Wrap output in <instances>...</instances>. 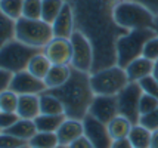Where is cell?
<instances>
[{"instance_id": "1", "label": "cell", "mask_w": 158, "mask_h": 148, "mask_svg": "<svg viewBox=\"0 0 158 148\" xmlns=\"http://www.w3.org/2000/svg\"><path fill=\"white\" fill-rule=\"evenodd\" d=\"M73 6L76 30L90 40L95 52L93 71L117 65V42L129 33L115 24L112 9L99 0H65Z\"/></svg>"}, {"instance_id": "2", "label": "cell", "mask_w": 158, "mask_h": 148, "mask_svg": "<svg viewBox=\"0 0 158 148\" xmlns=\"http://www.w3.org/2000/svg\"><path fill=\"white\" fill-rule=\"evenodd\" d=\"M46 92L52 93L62 102L67 119H74L80 121H83L84 117L89 114L90 105L96 96L90 86V74L74 68L71 73V77L65 85L56 89H48Z\"/></svg>"}, {"instance_id": "3", "label": "cell", "mask_w": 158, "mask_h": 148, "mask_svg": "<svg viewBox=\"0 0 158 148\" xmlns=\"http://www.w3.org/2000/svg\"><path fill=\"white\" fill-rule=\"evenodd\" d=\"M112 16L117 25L121 28L131 30H146L152 28L155 24V16L145 6L131 0H121L112 9Z\"/></svg>"}, {"instance_id": "4", "label": "cell", "mask_w": 158, "mask_h": 148, "mask_svg": "<svg viewBox=\"0 0 158 148\" xmlns=\"http://www.w3.org/2000/svg\"><path fill=\"white\" fill-rule=\"evenodd\" d=\"M157 33L152 28L146 30H131L123 34L117 42V65L126 68L135 59L143 57L145 44Z\"/></svg>"}, {"instance_id": "5", "label": "cell", "mask_w": 158, "mask_h": 148, "mask_svg": "<svg viewBox=\"0 0 158 148\" xmlns=\"http://www.w3.org/2000/svg\"><path fill=\"white\" fill-rule=\"evenodd\" d=\"M53 37L52 24L43 19H28L22 16L16 21V40L27 46L44 49Z\"/></svg>"}, {"instance_id": "6", "label": "cell", "mask_w": 158, "mask_h": 148, "mask_svg": "<svg viewBox=\"0 0 158 148\" xmlns=\"http://www.w3.org/2000/svg\"><path fill=\"white\" fill-rule=\"evenodd\" d=\"M129 83L130 82L127 78L126 70L118 65L103 68V70L95 71L90 74V86L95 92V95L117 96Z\"/></svg>"}, {"instance_id": "7", "label": "cell", "mask_w": 158, "mask_h": 148, "mask_svg": "<svg viewBox=\"0 0 158 148\" xmlns=\"http://www.w3.org/2000/svg\"><path fill=\"white\" fill-rule=\"evenodd\" d=\"M43 49L31 48L19 40H12L0 48V67L14 73H21L28 68V64Z\"/></svg>"}, {"instance_id": "8", "label": "cell", "mask_w": 158, "mask_h": 148, "mask_svg": "<svg viewBox=\"0 0 158 148\" xmlns=\"http://www.w3.org/2000/svg\"><path fill=\"white\" fill-rule=\"evenodd\" d=\"M69 40H71V46H73L71 67L74 70L92 74L93 64H95V52H93V46H92L90 40L77 30L71 36Z\"/></svg>"}, {"instance_id": "9", "label": "cell", "mask_w": 158, "mask_h": 148, "mask_svg": "<svg viewBox=\"0 0 158 148\" xmlns=\"http://www.w3.org/2000/svg\"><path fill=\"white\" fill-rule=\"evenodd\" d=\"M143 91L139 83H129L117 95L118 99V114L131 121V125H139L140 120V98Z\"/></svg>"}, {"instance_id": "10", "label": "cell", "mask_w": 158, "mask_h": 148, "mask_svg": "<svg viewBox=\"0 0 158 148\" xmlns=\"http://www.w3.org/2000/svg\"><path fill=\"white\" fill-rule=\"evenodd\" d=\"M83 125H84V136L92 142V145L95 148H111L112 147L114 139L111 138L108 126L105 123L99 121L93 116L87 114L84 117V120H83Z\"/></svg>"}, {"instance_id": "11", "label": "cell", "mask_w": 158, "mask_h": 148, "mask_svg": "<svg viewBox=\"0 0 158 148\" xmlns=\"http://www.w3.org/2000/svg\"><path fill=\"white\" fill-rule=\"evenodd\" d=\"M89 114L95 119L108 125L111 120H114L118 114V99L117 96H108V95H96L92 105H90Z\"/></svg>"}, {"instance_id": "12", "label": "cell", "mask_w": 158, "mask_h": 148, "mask_svg": "<svg viewBox=\"0 0 158 148\" xmlns=\"http://www.w3.org/2000/svg\"><path fill=\"white\" fill-rule=\"evenodd\" d=\"M9 91H14L18 95H40L48 91V87L43 80L34 77L30 71L25 70L21 73H15Z\"/></svg>"}, {"instance_id": "13", "label": "cell", "mask_w": 158, "mask_h": 148, "mask_svg": "<svg viewBox=\"0 0 158 148\" xmlns=\"http://www.w3.org/2000/svg\"><path fill=\"white\" fill-rule=\"evenodd\" d=\"M43 53L48 57L52 65H71V59H73L71 40L53 37L52 42L43 49Z\"/></svg>"}, {"instance_id": "14", "label": "cell", "mask_w": 158, "mask_h": 148, "mask_svg": "<svg viewBox=\"0 0 158 148\" xmlns=\"http://www.w3.org/2000/svg\"><path fill=\"white\" fill-rule=\"evenodd\" d=\"M52 28H53V36L59 37V39H68L69 40L71 36L74 34V31H76V18H74L73 6L68 2H65L61 14L58 15V18L52 24Z\"/></svg>"}, {"instance_id": "15", "label": "cell", "mask_w": 158, "mask_h": 148, "mask_svg": "<svg viewBox=\"0 0 158 148\" xmlns=\"http://www.w3.org/2000/svg\"><path fill=\"white\" fill-rule=\"evenodd\" d=\"M84 135V125L80 120L74 119H65L59 129L56 130V136L59 145L64 147H69L74 141H77L78 138H81Z\"/></svg>"}, {"instance_id": "16", "label": "cell", "mask_w": 158, "mask_h": 148, "mask_svg": "<svg viewBox=\"0 0 158 148\" xmlns=\"http://www.w3.org/2000/svg\"><path fill=\"white\" fill-rule=\"evenodd\" d=\"M154 67H155L154 61L140 57L129 64L124 70H126V74H127V78L130 83H139L142 78L154 74Z\"/></svg>"}, {"instance_id": "17", "label": "cell", "mask_w": 158, "mask_h": 148, "mask_svg": "<svg viewBox=\"0 0 158 148\" xmlns=\"http://www.w3.org/2000/svg\"><path fill=\"white\" fill-rule=\"evenodd\" d=\"M16 113L21 119L35 120L41 114L40 111V95H19Z\"/></svg>"}, {"instance_id": "18", "label": "cell", "mask_w": 158, "mask_h": 148, "mask_svg": "<svg viewBox=\"0 0 158 148\" xmlns=\"http://www.w3.org/2000/svg\"><path fill=\"white\" fill-rule=\"evenodd\" d=\"M73 67L71 65H52L48 76L44 77V85L48 89H56L64 86L71 77Z\"/></svg>"}, {"instance_id": "19", "label": "cell", "mask_w": 158, "mask_h": 148, "mask_svg": "<svg viewBox=\"0 0 158 148\" xmlns=\"http://www.w3.org/2000/svg\"><path fill=\"white\" fill-rule=\"evenodd\" d=\"M5 133L14 135V136H18L24 141H31V138L34 136L39 130H37V126H35L34 120H27V119H19L14 126H10L6 130H2Z\"/></svg>"}, {"instance_id": "20", "label": "cell", "mask_w": 158, "mask_h": 148, "mask_svg": "<svg viewBox=\"0 0 158 148\" xmlns=\"http://www.w3.org/2000/svg\"><path fill=\"white\" fill-rule=\"evenodd\" d=\"M129 139H130L133 148H151L152 130L146 129L142 125H133Z\"/></svg>"}, {"instance_id": "21", "label": "cell", "mask_w": 158, "mask_h": 148, "mask_svg": "<svg viewBox=\"0 0 158 148\" xmlns=\"http://www.w3.org/2000/svg\"><path fill=\"white\" fill-rule=\"evenodd\" d=\"M106 126H108L111 138L115 141V139L129 138L133 125H131V121L129 119H126V117H123V116H117L114 120H111Z\"/></svg>"}, {"instance_id": "22", "label": "cell", "mask_w": 158, "mask_h": 148, "mask_svg": "<svg viewBox=\"0 0 158 148\" xmlns=\"http://www.w3.org/2000/svg\"><path fill=\"white\" fill-rule=\"evenodd\" d=\"M40 111L41 114L61 116V114H65V108L56 96H53L49 92H43L40 93Z\"/></svg>"}, {"instance_id": "23", "label": "cell", "mask_w": 158, "mask_h": 148, "mask_svg": "<svg viewBox=\"0 0 158 148\" xmlns=\"http://www.w3.org/2000/svg\"><path fill=\"white\" fill-rule=\"evenodd\" d=\"M50 68H52V62L49 61L48 57L43 52H40L35 57H33V59L30 61L27 71H30L34 77L40 78V80H44V77L48 76Z\"/></svg>"}, {"instance_id": "24", "label": "cell", "mask_w": 158, "mask_h": 148, "mask_svg": "<svg viewBox=\"0 0 158 148\" xmlns=\"http://www.w3.org/2000/svg\"><path fill=\"white\" fill-rule=\"evenodd\" d=\"M67 119L65 114H61V116H49V114H40L37 119L34 120L35 126H37V130L39 132H53L56 133V130L59 129L64 120Z\"/></svg>"}, {"instance_id": "25", "label": "cell", "mask_w": 158, "mask_h": 148, "mask_svg": "<svg viewBox=\"0 0 158 148\" xmlns=\"http://www.w3.org/2000/svg\"><path fill=\"white\" fill-rule=\"evenodd\" d=\"M16 40V21L0 14V46Z\"/></svg>"}, {"instance_id": "26", "label": "cell", "mask_w": 158, "mask_h": 148, "mask_svg": "<svg viewBox=\"0 0 158 148\" xmlns=\"http://www.w3.org/2000/svg\"><path fill=\"white\" fill-rule=\"evenodd\" d=\"M64 5H65V0H43L41 19L46 21L48 24H53L58 15L61 14Z\"/></svg>"}, {"instance_id": "27", "label": "cell", "mask_w": 158, "mask_h": 148, "mask_svg": "<svg viewBox=\"0 0 158 148\" xmlns=\"http://www.w3.org/2000/svg\"><path fill=\"white\" fill-rule=\"evenodd\" d=\"M24 0H0V14L6 15L15 21L22 18Z\"/></svg>"}, {"instance_id": "28", "label": "cell", "mask_w": 158, "mask_h": 148, "mask_svg": "<svg viewBox=\"0 0 158 148\" xmlns=\"http://www.w3.org/2000/svg\"><path fill=\"white\" fill-rule=\"evenodd\" d=\"M58 145L59 141L53 132H37L30 141V147L35 148H56Z\"/></svg>"}, {"instance_id": "29", "label": "cell", "mask_w": 158, "mask_h": 148, "mask_svg": "<svg viewBox=\"0 0 158 148\" xmlns=\"http://www.w3.org/2000/svg\"><path fill=\"white\" fill-rule=\"evenodd\" d=\"M19 95L14 91H3L0 93V113H16Z\"/></svg>"}, {"instance_id": "30", "label": "cell", "mask_w": 158, "mask_h": 148, "mask_svg": "<svg viewBox=\"0 0 158 148\" xmlns=\"http://www.w3.org/2000/svg\"><path fill=\"white\" fill-rule=\"evenodd\" d=\"M41 6L43 0H24L22 16L28 19H41Z\"/></svg>"}, {"instance_id": "31", "label": "cell", "mask_w": 158, "mask_h": 148, "mask_svg": "<svg viewBox=\"0 0 158 148\" xmlns=\"http://www.w3.org/2000/svg\"><path fill=\"white\" fill-rule=\"evenodd\" d=\"M30 147V142L24 141L18 136L14 135H9L2 132L0 135V148H28Z\"/></svg>"}, {"instance_id": "32", "label": "cell", "mask_w": 158, "mask_h": 148, "mask_svg": "<svg viewBox=\"0 0 158 148\" xmlns=\"http://www.w3.org/2000/svg\"><path fill=\"white\" fill-rule=\"evenodd\" d=\"M139 85L142 87L143 93L151 95V96L158 99V80L154 77V76H148V77L142 78V80L139 82Z\"/></svg>"}, {"instance_id": "33", "label": "cell", "mask_w": 158, "mask_h": 148, "mask_svg": "<svg viewBox=\"0 0 158 148\" xmlns=\"http://www.w3.org/2000/svg\"><path fill=\"white\" fill-rule=\"evenodd\" d=\"M155 108H158V99L151 96V95H146L143 93L142 98H140V105H139V111H140V117L145 114L152 113Z\"/></svg>"}, {"instance_id": "34", "label": "cell", "mask_w": 158, "mask_h": 148, "mask_svg": "<svg viewBox=\"0 0 158 148\" xmlns=\"http://www.w3.org/2000/svg\"><path fill=\"white\" fill-rule=\"evenodd\" d=\"M143 57L151 59L154 62L158 61V34L154 36L152 39L148 40V43L145 44V49H143Z\"/></svg>"}, {"instance_id": "35", "label": "cell", "mask_w": 158, "mask_h": 148, "mask_svg": "<svg viewBox=\"0 0 158 148\" xmlns=\"http://www.w3.org/2000/svg\"><path fill=\"white\" fill-rule=\"evenodd\" d=\"M139 125L145 126L146 129H149L152 132L158 130V108H155L152 113L142 116L140 120H139Z\"/></svg>"}, {"instance_id": "36", "label": "cell", "mask_w": 158, "mask_h": 148, "mask_svg": "<svg viewBox=\"0 0 158 148\" xmlns=\"http://www.w3.org/2000/svg\"><path fill=\"white\" fill-rule=\"evenodd\" d=\"M19 119L21 117L18 116V113H0V129L6 130L10 126H14Z\"/></svg>"}, {"instance_id": "37", "label": "cell", "mask_w": 158, "mask_h": 148, "mask_svg": "<svg viewBox=\"0 0 158 148\" xmlns=\"http://www.w3.org/2000/svg\"><path fill=\"white\" fill-rule=\"evenodd\" d=\"M15 77V73L6 68H2L0 70V91H9L10 85H12V80Z\"/></svg>"}, {"instance_id": "38", "label": "cell", "mask_w": 158, "mask_h": 148, "mask_svg": "<svg viewBox=\"0 0 158 148\" xmlns=\"http://www.w3.org/2000/svg\"><path fill=\"white\" fill-rule=\"evenodd\" d=\"M131 2H136L145 6L154 16H158V0H131Z\"/></svg>"}, {"instance_id": "39", "label": "cell", "mask_w": 158, "mask_h": 148, "mask_svg": "<svg viewBox=\"0 0 158 148\" xmlns=\"http://www.w3.org/2000/svg\"><path fill=\"white\" fill-rule=\"evenodd\" d=\"M68 148H95L93 145H92V142L83 135L81 138H78L77 141H74L71 145H69Z\"/></svg>"}, {"instance_id": "40", "label": "cell", "mask_w": 158, "mask_h": 148, "mask_svg": "<svg viewBox=\"0 0 158 148\" xmlns=\"http://www.w3.org/2000/svg\"><path fill=\"white\" fill-rule=\"evenodd\" d=\"M111 148H133V145H131L129 138H123V139H115L112 142V147Z\"/></svg>"}, {"instance_id": "41", "label": "cell", "mask_w": 158, "mask_h": 148, "mask_svg": "<svg viewBox=\"0 0 158 148\" xmlns=\"http://www.w3.org/2000/svg\"><path fill=\"white\" fill-rule=\"evenodd\" d=\"M99 2H102L103 5H105V6H108L110 9H114V6L118 5L121 0H99Z\"/></svg>"}, {"instance_id": "42", "label": "cell", "mask_w": 158, "mask_h": 148, "mask_svg": "<svg viewBox=\"0 0 158 148\" xmlns=\"http://www.w3.org/2000/svg\"><path fill=\"white\" fill-rule=\"evenodd\" d=\"M151 148H158V130H155V132H152Z\"/></svg>"}, {"instance_id": "43", "label": "cell", "mask_w": 158, "mask_h": 148, "mask_svg": "<svg viewBox=\"0 0 158 148\" xmlns=\"http://www.w3.org/2000/svg\"><path fill=\"white\" fill-rule=\"evenodd\" d=\"M152 76L158 80V61L155 62V67H154V74H152Z\"/></svg>"}, {"instance_id": "44", "label": "cell", "mask_w": 158, "mask_h": 148, "mask_svg": "<svg viewBox=\"0 0 158 148\" xmlns=\"http://www.w3.org/2000/svg\"><path fill=\"white\" fill-rule=\"evenodd\" d=\"M154 31L158 34V16H155V24H154Z\"/></svg>"}, {"instance_id": "45", "label": "cell", "mask_w": 158, "mask_h": 148, "mask_svg": "<svg viewBox=\"0 0 158 148\" xmlns=\"http://www.w3.org/2000/svg\"><path fill=\"white\" fill-rule=\"evenodd\" d=\"M56 148H68V147H64V145H58Z\"/></svg>"}, {"instance_id": "46", "label": "cell", "mask_w": 158, "mask_h": 148, "mask_svg": "<svg viewBox=\"0 0 158 148\" xmlns=\"http://www.w3.org/2000/svg\"><path fill=\"white\" fill-rule=\"evenodd\" d=\"M30 148H35V147H30Z\"/></svg>"}]
</instances>
